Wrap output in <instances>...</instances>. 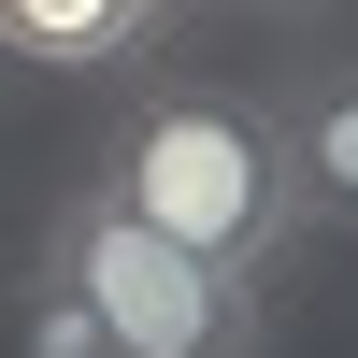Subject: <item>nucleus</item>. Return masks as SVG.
<instances>
[{
    "label": "nucleus",
    "instance_id": "1",
    "mask_svg": "<svg viewBox=\"0 0 358 358\" xmlns=\"http://www.w3.org/2000/svg\"><path fill=\"white\" fill-rule=\"evenodd\" d=\"M101 187L129 201L143 229H172V244H201V258H229V273H273V258L301 244L287 101H244V86H158V101L129 115V143H115Z\"/></svg>",
    "mask_w": 358,
    "mask_h": 358
},
{
    "label": "nucleus",
    "instance_id": "2",
    "mask_svg": "<svg viewBox=\"0 0 358 358\" xmlns=\"http://www.w3.org/2000/svg\"><path fill=\"white\" fill-rule=\"evenodd\" d=\"M29 258H57V273L86 287L101 358H258V273H229V258L143 229L115 187H72Z\"/></svg>",
    "mask_w": 358,
    "mask_h": 358
},
{
    "label": "nucleus",
    "instance_id": "3",
    "mask_svg": "<svg viewBox=\"0 0 358 358\" xmlns=\"http://www.w3.org/2000/svg\"><path fill=\"white\" fill-rule=\"evenodd\" d=\"M287 158H301V215L358 229V57H330V72L287 101Z\"/></svg>",
    "mask_w": 358,
    "mask_h": 358
},
{
    "label": "nucleus",
    "instance_id": "4",
    "mask_svg": "<svg viewBox=\"0 0 358 358\" xmlns=\"http://www.w3.org/2000/svg\"><path fill=\"white\" fill-rule=\"evenodd\" d=\"M15 358H101V315H86V287L57 273V258L15 273Z\"/></svg>",
    "mask_w": 358,
    "mask_h": 358
},
{
    "label": "nucleus",
    "instance_id": "5",
    "mask_svg": "<svg viewBox=\"0 0 358 358\" xmlns=\"http://www.w3.org/2000/svg\"><path fill=\"white\" fill-rule=\"evenodd\" d=\"M129 0H0V43H29V57H101V43H129Z\"/></svg>",
    "mask_w": 358,
    "mask_h": 358
},
{
    "label": "nucleus",
    "instance_id": "6",
    "mask_svg": "<svg viewBox=\"0 0 358 358\" xmlns=\"http://www.w3.org/2000/svg\"><path fill=\"white\" fill-rule=\"evenodd\" d=\"M244 15H344V0H244Z\"/></svg>",
    "mask_w": 358,
    "mask_h": 358
}]
</instances>
